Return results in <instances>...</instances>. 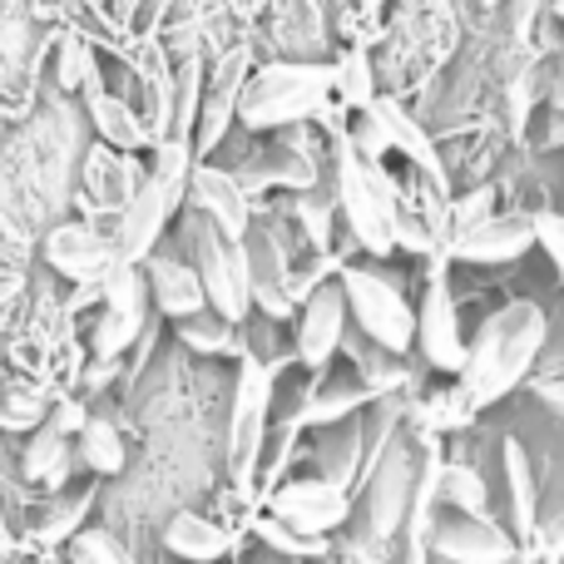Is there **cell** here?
I'll return each instance as SVG.
<instances>
[{"label": "cell", "instance_id": "obj_1", "mask_svg": "<svg viewBox=\"0 0 564 564\" xmlns=\"http://www.w3.org/2000/svg\"><path fill=\"white\" fill-rule=\"evenodd\" d=\"M312 119L332 124L337 139L347 129L337 95H332V65L322 59H268L248 75L243 95H238V129L248 134H282V129H302Z\"/></svg>", "mask_w": 564, "mask_h": 564}, {"label": "cell", "instance_id": "obj_2", "mask_svg": "<svg viewBox=\"0 0 564 564\" xmlns=\"http://www.w3.org/2000/svg\"><path fill=\"white\" fill-rule=\"evenodd\" d=\"M545 337L550 322L535 302H506L500 312H490L476 341L466 347V367H460V397L470 401V411L496 406L506 391H516L535 371Z\"/></svg>", "mask_w": 564, "mask_h": 564}, {"label": "cell", "instance_id": "obj_3", "mask_svg": "<svg viewBox=\"0 0 564 564\" xmlns=\"http://www.w3.org/2000/svg\"><path fill=\"white\" fill-rule=\"evenodd\" d=\"M198 164L194 139H159L154 144V164H149L139 194L129 198V208L115 218V248L119 263H144L149 253H159L164 243V228L178 218L188 198V169Z\"/></svg>", "mask_w": 564, "mask_h": 564}, {"label": "cell", "instance_id": "obj_4", "mask_svg": "<svg viewBox=\"0 0 564 564\" xmlns=\"http://www.w3.org/2000/svg\"><path fill=\"white\" fill-rule=\"evenodd\" d=\"M332 198H337V214L361 253L387 258L397 248V218H401L397 178L381 164H361L341 139L337 154H332Z\"/></svg>", "mask_w": 564, "mask_h": 564}, {"label": "cell", "instance_id": "obj_5", "mask_svg": "<svg viewBox=\"0 0 564 564\" xmlns=\"http://www.w3.org/2000/svg\"><path fill=\"white\" fill-rule=\"evenodd\" d=\"M178 238H184V258L194 263L198 282H204L208 307L238 327V322L253 312V273H248V248L234 243L228 234H218V228L208 224L204 214H194V208H188L184 234H178Z\"/></svg>", "mask_w": 564, "mask_h": 564}, {"label": "cell", "instance_id": "obj_6", "mask_svg": "<svg viewBox=\"0 0 564 564\" xmlns=\"http://www.w3.org/2000/svg\"><path fill=\"white\" fill-rule=\"evenodd\" d=\"M341 297H347V317H357L361 337L381 347L387 357H406L416 347V307L381 268L341 263Z\"/></svg>", "mask_w": 564, "mask_h": 564}, {"label": "cell", "instance_id": "obj_7", "mask_svg": "<svg viewBox=\"0 0 564 564\" xmlns=\"http://www.w3.org/2000/svg\"><path fill=\"white\" fill-rule=\"evenodd\" d=\"M144 174H149V169L139 164V154H119V149H109V144H99V139H95V144L79 149L75 188H69V198H75L79 218L115 228V218L124 214L129 198L139 194Z\"/></svg>", "mask_w": 564, "mask_h": 564}, {"label": "cell", "instance_id": "obj_8", "mask_svg": "<svg viewBox=\"0 0 564 564\" xmlns=\"http://www.w3.org/2000/svg\"><path fill=\"white\" fill-rule=\"evenodd\" d=\"M149 282L139 263H119L115 273L105 278V297H99V322L89 332V347H95V361H119L139 337H144L149 322Z\"/></svg>", "mask_w": 564, "mask_h": 564}, {"label": "cell", "instance_id": "obj_9", "mask_svg": "<svg viewBox=\"0 0 564 564\" xmlns=\"http://www.w3.org/2000/svg\"><path fill=\"white\" fill-rule=\"evenodd\" d=\"M268 401H273V367H263L253 351H243L238 387H234V421H228V460H234V480L243 490L253 486L258 456H263Z\"/></svg>", "mask_w": 564, "mask_h": 564}, {"label": "cell", "instance_id": "obj_10", "mask_svg": "<svg viewBox=\"0 0 564 564\" xmlns=\"http://www.w3.org/2000/svg\"><path fill=\"white\" fill-rule=\"evenodd\" d=\"M40 253H45L50 273H59L75 288L105 282L119 268L115 234L105 224H89V218H55L45 228V238H40Z\"/></svg>", "mask_w": 564, "mask_h": 564}, {"label": "cell", "instance_id": "obj_11", "mask_svg": "<svg viewBox=\"0 0 564 564\" xmlns=\"http://www.w3.org/2000/svg\"><path fill=\"white\" fill-rule=\"evenodd\" d=\"M184 208L204 214L208 224H214L218 234H228L234 243H243L248 228H253V198H248V188L238 184L234 169H224V164H204V159H198V164L188 169Z\"/></svg>", "mask_w": 564, "mask_h": 564}, {"label": "cell", "instance_id": "obj_12", "mask_svg": "<svg viewBox=\"0 0 564 564\" xmlns=\"http://www.w3.org/2000/svg\"><path fill=\"white\" fill-rule=\"evenodd\" d=\"M248 45H228L224 55L214 59V75H208L204 105H198V124H194V154H208V149L224 144V134L238 124V95L248 85Z\"/></svg>", "mask_w": 564, "mask_h": 564}, {"label": "cell", "instance_id": "obj_13", "mask_svg": "<svg viewBox=\"0 0 564 564\" xmlns=\"http://www.w3.org/2000/svg\"><path fill=\"white\" fill-rule=\"evenodd\" d=\"M535 248V214H490L486 224L466 228L446 243L451 258L460 263H480V268H500V263H516Z\"/></svg>", "mask_w": 564, "mask_h": 564}, {"label": "cell", "instance_id": "obj_14", "mask_svg": "<svg viewBox=\"0 0 564 564\" xmlns=\"http://www.w3.org/2000/svg\"><path fill=\"white\" fill-rule=\"evenodd\" d=\"M416 347L426 351V361L436 371H456L466 367V332H460V312H456V297H451L446 278H431L426 297L416 307Z\"/></svg>", "mask_w": 564, "mask_h": 564}, {"label": "cell", "instance_id": "obj_15", "mask_svg": "<svg viewBox=\"0 0 564 564\" xmlns=\"http://www.w3.org/2000/svg\"><path fill=\"white\" fill-rule=\"evenodd\" d=\"M347 516H351V506H347V490H341L337 480H292V486H282L273 496V520L292 525L307 540H322Z\"/></svg>", "mask_w": 564, "mask_h": 564}, {"label": "cell", "instance_id": "obj_16", "mask_svg": "<svg viewBox=\"0 0 564 564\" xmlns=\"http://www.w3.org/2000/svg\"><path fill=\"white\" fill-rule=\"evenodd\" d=\"M341 332H347V297H341V282H322L307 302H302L297 317V361L307 371H327V361L337 357Z\"/></svg>", "mask_w": 564, "mask_h": 564}, {"label": "cell", "instance_id": "obj_17", "mask_svg": "<svg viewBox=\"0 0 564 564\" xmlns=\"http://www.w3.org/2000/svg\"><path fill=\"white\" fill-rule=\"evenodd\" d=\"M431 550L446 564H516L520 545L490 516H460L431 530Z\"/></svg>", "mask_w": 564, "mask_h": 564}, {"label": "cell", "instance_id": "obj_18", "mask_svg": "<svg viewBox=\"0 0 564 564\" xmlns=\"http://www.w3.org/2000/svg\"><path fill=\"white\" fill-rule=\"evenodd\" d=\"M144 282H149V302H154L164 317L184 322V317H198V312L208 307L204 297V282H198L194 263L178 253H149L144 263Z\"/></svg>", "mask_w": 564, "mask_h": 564}, {"label": "cell", "instance_id": "obj_19", "mask_svg": "<svg viewBox=\"0 0 564 564\" xmlns=\"http://www.w3.org/2000/svg\"><path fill=\"white\" fill-rule=\"evenodd\" d=\"M85 115H89V129H95L99 144L119 149V154H139V149L154 144V129L144 124V109L129 105V99L115 95V89L89 95L85 99Z\"/></svg>", "mask_w": 564, "mask_h": 564}, {"label": "cell", "instance_id": "obj_20", "mask_svg": "<svg viewBox=\"0 0 564 564\" xmlns=\"http://www.w3.org/2000/svg\"><path fill=\"white\" fill-rule=\"evenodd\" d=\"M371 115L381 119V129H387V144L391 149H401V154L411 159V164L421 169V174L431 178V184H441L446 188V164H441V154H436V144H431V134L416 124V119L401 109V99H391V95H377L371 99Z\"/></svg>", "mask_w": 564, "mask_h": 564}, {"label": "cell", "instance_id": "obj_21", "mask_svg": "<svg viewBox=\"0 0 564 564\" xmlns=\"http://www.w3.org/2000/svg\"><path fill=\"white\" fill-rule=\"evenodd\" d=\"M416 470H411L401 456H391L387 466L377 470V480H371V535L387 540V535H397V530L406 525L411 496H416Z\"/></svg>", "mask_w": 564, "mask_h": 564}, {"label": "cell", "instance_id": "obj_22", "mask_svg": "<svg viewBox=\"0 0 564 564\" xmlns=\"http://www.w3.org/2000/svg\"><path fill=\"white\" fill-rule=\"evenodd\" d=\"M164 550L169 555H178L184 564H218L234 550V535H228L218 520L208 516H194V510H184V516L169 520L164 530Z\"/></svg>", "mask_w": 564, "mask_h": 564}, {"label": "cell", "instance_id": "obj_23", "mask_svg": "<svg viewBox=\"0 0 564 564\" xmlns=\"http://www.w3.org/2000/svg\"><path fill=\"white\" fill-rule=\"evenodd\" d=\"M75 441L69 436H59L55 426H35L30 431V441H25V456H20V476L25 480H35V486H45V490H59L65 486V476L75 470Z\"/></svg>", "mask_w": 564, "mask_h": 564}, {"label": "cell", "instance_id": "obj_24", "mask_svg": "<svg viewBox=\"0 0 564 564\" xmlns=\"http://www.w3.org/2000/svg\"><path fill=\"white\" fill-rule=\"evenodd\" d=\"M55 89L59 95H99V59L95 40L79 30H55Z\"/></svg>", "mask_w": 564, "mask_h": 564}, {"label": "cell", "instance_id": "obj_25", "mask_svg": "<svg viewBox=\"0 0 564 564\" xmlns=\"http://www.w3.org/2000/svg\"><path fill=\"white\" fill-rule=\"evenodd\" d=\"M178 341H184L188 351H204V357H243V337H238V327L228 317H218L214 307H204L198 317H184L178 322Z\"/></svg>", "mask_w": 564, "mask_h": 564}, {"label": "cell", "instance_id": "obj_26", "mask_svg": "<svg viewBox=\"0 0 564 564\" xmlns=\"http://www.w3.org/2000/svg\"><path fill=\"white\" fill-rule=\"evenodd\" d=\"M332 95H337L341 109H371V99H377V59L367 55V50H347V55L332 65Z\"/></svg>", "mask_w": 564, "mask_h": 564}, {"label": "cell", "instance_id": "obj_27", "mask_svg": "<svg viewBox=\"0 0 564 564\" xmlns=\"http://www.w3.org/2000/svg\"><path fill=\"white\" fill-rule=\"evenodd\" d=\"M506 486H510V516H516L520 540L535 535L540 520V496H535V476H530V456L520 441H506Z\"/></svg>", "mask_w": 564, "mask_h": 564}, {"label": "cell", "instance_id": "obj_28", "mask_svg": "<svg viewBox=\"0 0 564 564\" xmlns=\"http://www.w3.org/2000/svg\"><path fill=\"white\" fill-rule=\"evenodd\" d=\"M75 456L85 460L95 476H119V470H124V436H119L115 421L89 416L85 431L75 436Z\"/></svg>", "mask_w": 564, "mask_h": 564}, {"label": "cell", "instance_id": "obj_29", "mask_svg": "<svg viewBox=\"0 0 564 564\" xmlns=\"http://www.w3.org/2000/svg\"><path fill=\"white\" fill-rule=\"evenodd\" d=\"M367 401H371L367 381H337V387H322L302 401V421H312V426H332V421H347L351 411H361Z\"/></svg>", "mask_w": 564, "mask_h": 564}, {"label": "cell", "instance_id": "obj_30", "mask_svg": "<svg viewBox=\"0 0 564 564\" xmlns=\"http://www.w3.org/2000/svg\"><path fill=\"white\" fill-rule=\"evenodd\" d=\"M50 406H45V391L30 387V381H6L0 387V431H35L45 426Z\"/></svg>", "mask_w": 564, "mask_h": 564}, {"label": "cell", "instance_id": "obj_31", "mask_svg": "<svg viewBox=\"0 0 564 564\" xmlns=\"http://www.w3.org/2000/svg\"><path fill=\"white\" fill-rule=\"evenodd\" d=\"M441 500L456 506L460 516H486L490 496H486V476L476 466H441Z\"/></svg>", "mask_w": 564, "mask_h": 564}, {"label": "cell", "instance_id": "obj_32", "mask_svg": "<svg viewBox=\"0 0 564 564\" xmlns=\"http://www.w3.org/2000/svg\"><path fill=\"white\" fill-rule=\"evenodd\" d=\"M85 510H89V490L55 496L45 506V520H40V540H45V545H69V540L85 530Z\"/></svg>", "mask_w": 564, "mask_h": 564}, {"label": "cell", "instance_id": "obj_33", "mask_svg": "<svg viewBox=\"0 0 564 564\" xmlns=\"http://www.w3.org/2000/svg\"><path fill=\"white\" fill-rule=\"evenodd\" d=\"M65 550H69V564H134L115 545V535H105V530H79Z\"/></svg>", "mask_w": 564, "mask_h": 564}, {"label": "cell", "instance_id": "obj_34", "mask_svg": "<svg viewBox=\"0 0 564 564\" xmlns=\"http://www.w3.org/2000/svg\"><path fill=\"white\" fill-rule=\"evenodd\" d=\"M535 248H545V258L555 263V273L564 282V214H555V208H540V214H535Z\"/></svg>", "mask_w": 564, "mask_h": 564}, {"label": "cell", "instance_id": "obj_35", "mask_svg": "<svg viewBox=\"0 0 564 564\" xmlns=\"http://www.w3.org/2000/svg\"><path fill=\"white\" fill-rule=\"evenodd\" d=\"M258 535H263L273 550H282V555H317V550H322V540L297 535V530L282 525V520H258Z\"/></svg>", "mask_w": 564, "mask_h": 564}, {"label": "cell", "instance_id": "obj_36", "mask_svg": "<svg viewBox=\"0 0 564 564\" xmlns=\"http://www.w3.org/2000/svg\"><path fill=\"white\" fill-rule=\"evenodd\" d=\"M45 421L59 431V436H69V441H75L79 431H85V421H89V416H85V401H59V406L50 411Z\"/></svg>", "mask_w": 564, "mask_h": 564}, {"label": "cell", "instance_id": "obj_37", "mask_svg": "<svg viewBox=\"0 0 564 564\" xmlns=\"http://www.w3.org/2000/svg\"><path fill=\"white\" fill-rule=\"evenodd\" d=\"M20 292H25V278H20V273H0V322L15 312Z\"/></svg>", "mask_w": 564, "mask_h": 564}, {"label": "cell", "instance_id": "obj_38", "mask_svg": "<svg viewBox=\"0 0 564 564\" xmlns=\"http://www.w3.org/2000/svg\"><path fill=\"white\" fill-rule=\"evenodd\" d=\"M535 397L545 401L550 411H560V416H564V377L560 381H535Z\"/></svg>", "mask_w": 564, "mask_h": 564}, {"label": "cell", "instance_id": "obj_39", "mask_svg": "<svg viewBox=\"0 0 564 564\" xmlns=\"http://www.w3.org/2000/svg\"><path fill=\"white\" fill-rule=\"evenodd\" d=\"M550 105L564 115V45H560V55H555V75H550Z\"/></svg>", "mask_w": 564, "mask_h": 564}, {"label": "cell", "instance_id": "obj_40", "mask_svg": "<svg viewBox=\"0 0 564 564\" xmlns=\"http://www.w3.org/2000/svg\"><path fill=\"white\" fill-rule=\"evenodd\" d=\"M550 560H564V520L550 525Z\"/></svg>", "mask_w": 564, "mask_h": 564}, {"label": "cell", "instance_id": "obj_41", "mask_svg": "<svg viewBox=\"0 0 564 564\" xmlns=\"http://www.w3.org/2000/svg\"><path fill=\"white\" fill-rule=\"evenodd\" d=\"M10 550V530H6V520H0V555Z\"/></svg>", "mask_w": 564, "mask_h": 564}]
</instances>
